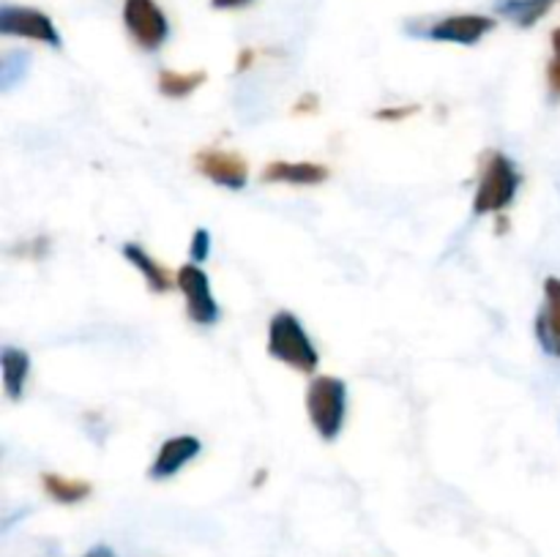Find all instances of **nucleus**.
I'll list each match as a JSON object with an SVG mask.
<instances>
[{
  "instance_id": "nucleus-1",
  "label": "nucleus",
  "mask_w": 560,
  "mask_h": 557,
  "mask_svg": "<svg viewBox=\"0 0 560 557\" xmlns=\"http://www.w3.org/2000/svg\"><path fill=\"white\" fill-rule=\"evenodd\" d=\"M268 353L277 360L288 364L295 371H310L317 369L320 364V355H317L315 344H312L310 333L304 331L299 317L293 311H279L271 317V325H268Z\"/></svg>"
},
{
  "instance_id": "nucleus-10",
  "label": "nucleus",
  "mask_w": 560,
  "mask_h": 557,
  "mask_svg": "<svg viewBox=\"0 0 560 557\" xmlns=\"http://www.w3.org/2000/svg\"><path fill=\"white\" fill-rule=\"evenodd\" d=\"M536 339L541 349L552 358H560V278L550 276L545 282V309L536 317Z\"/></svg>"
},
{
  "instance_id": "nucleus-6",
  "label": "nucleus",
  "mask_w": 560,
  "mask_h": 557,
  "mask_svg": "<svg viewBox=\"0 0 560 557\" xmlns=\"http://www.w3.org/2000/svg\"><path fill=\"white\" fill-rule=\"evenodd\" d=\"M0 33L49 44L55 49H60V44H63L55 22L44 11L27 9V5H3L0 9Z\"/></svg>"
},
{
  "instance_id": "nucleus-2",
  "label": "nucleus",
  "mask_w": 560,
  "mask_h": 557,
  "mask_svg": "<svg viewBox=\"0 0 560 557\" xmlns=\"http://www.w3.org/2000/svg\"><path fill=\"white\" fill-rule=\"evenodd\" d=\"M306 413L323 440H337L348 418V386L331 375L315 377L306 388Z\"/></svg>"
},
{
  "instance_id": "nucleus-19",
  "label": "nucleus",
  "mask_w": 560,
  "mask_h": 557,
  "mask_svg": "<svg viewBox=\"0 0 560 557\" xmlns=\"http://www.w3.org/2000/svg\"><path fill=\"white\" fill-rule=\"evenodd\" d=\"M413 112H419V107H416V104H410V107H386V109H381L375 118L377 120H405V118H410Z\"/></svg>"
},
{
  "instance_id": "nucleus-9",
  "label": "nucleus",
  "mask_w": 560,
  "mask_h": 557,
  "mask_svg": "<svg viewBox=\"0 0 560 557\" xmlns=\"http://www.w3.org/2000/svg\"><path fill=\"white\" fill-rule=\"evenodd\" d=\"M202 451V442L191 435H178V437H170L164 440V446L159 448L156 453V462L151 464V478L164 481V478H173L178 475L191 459L200 457Z\"/></svg>"
},
{
  "instance_id": "nucleus-17",
  "label": "nucleus",
  "mask_w": 560,
  "mask_h": 557,
  "mask_svg": "<svg viewBox=\"0 0 560 557\" xmlns=\"http://www.w3.org/2000/svg\"><path fill=\"white\" fill-rule=\"evenodd\" d=\"M547 82H550V91L560 96V27L552 31V60L547 66Z\"/></svg>"
},
{
  "instance_id": "nucleus-8",
  "label": "nucleus",
  "mask_w": 560,
  "mask_h": 557,
  "mask_svg": "<svg viewBox=\"0 0 560 557\" xmlns=\"http://www.w3.org/2000/svg\"><path fill=\"white\" fill-rule=\"evenodd\" d=\"M197 169L213 180L217 186H224L230 191H241L249 180V164L238 153L228 151H202L197 153Z\"/></svg>"
},
{
  "instance_id": "nucleus-21",
  "label": "nucleus",
  "mask_w": 560,
  "mask_h": 557,
  "mask_svg": "<svg viewBox=\"0 0 560 557\" xmlns=\"http://www.w3.org/2000/svg\"><path fill=\"white\" fill-rule=\"evenodd\" d=\"M82 557H115V552L109 546H93L91 552H85Z\"/></svg>"
},
{
  "instance_id": "nucleus-18",
  "label": "nucleus",
  "mask_w": 560,
  "mask_h": 557,
  "mask_svg": "<svg viewBox=\"0 0 560 557\" xmlns=\"http://www.w3.org/2000/svg\"><path fill=\"white\" fill-rule=\"evenodd\" d=\"M208 251H211V235H208V229H195V235H191V246H189V254L195 262H202L208 260Z\"/></svg>"
},
{
  "instance_id": "nucleus-4",
  "label": "nucleus",
  "mask_w": 560,
  "mask_h": 557,
  "mask_svg": "<svg viewBox=\"0 0 560 557\" xmlns=\"http://www.w3.org/2000/svg\"><path fill=\"white\" fill-rule=\"evenodd\" d=\"M175 284L184 293L186 311H189L191 322L197 325H213L219 320V304L211 293V282H208V273L202 271L197 262L178 268V276Z\"/></svg>"
},
{
  "instance_id": "nucleus-5",
  "label": "nucleus",
  "mask_w": 560,
  "mask_h": 557,
  "mask_svg": "<svg viewBox=\"0 0 560 557\" xmlns=\"http://www.w3.org/2000/svg\"><path fill=\"white\" fill-rule=\"evenodd\" d=\"M124 22L142 49H159L170 36V22L153 0H126Z\"/></svg>"
},
{
  "instance_id": "nucleus-12",
  "label": "nucleus",
  "mask_w": 560,
  "mask_h": 557,
  "mask_svg": "<svg viewBox=\"0 0 560 557\" xmlns=\"http://www.w3.org/2000/svg\"><path fill=\"white\" fill-rule=\"evenodd\" d=\"M0 371H3V388L5 396L11 402L22 399V391H25L27 375H31V355L20 347H3L0 349Z\"/></svg>"
},
{
  "instance_id": "nucleus-15",
  "label": "nucleus",
  "mask_w": 560,
  "mask_h": 557,
  "mask_svg": "<svg viewBox=\"0 0 560 557\" xmlns=\"http://www.w3.org/2000/svg\"><path fill=\"white\" fill-rule=\"evenodd\" d=\"M42 486L55 502H66V506L85 500V497L93 491V486L88 484V481L66 478V475H58V473H44Z\"/></svg>"
},
{
  "instance_id": "nucleus-7",
  "label": "nucleus",
  "mask_w": 560,
  "mask_h": 557,
  "mask_svg": "<svg viewBox=\"0 0 560 557\" xmlns=\"http://www.w3.org/2000/svg\"><path fill=\"white\" fill-rule=\"evenodd\" d=\"M490 31H495V20H492V16L454 14L427 27V36H430L432 42L465 44V47H474V44H479Z\"/></svg>"
},
{
  "instance_id": "nucleus-14",
  "label": "nucleus",
  "mask_w": 560,
  "mask_h": 557,
  "mask_svg": "<svg viewBox=\"0 0 560 557\" xmlns=\"http://www.w3.org/2000/svg\"><path fill=\"white\" fill-rule=\"evenodd\" d=\"M558 0H498V11H501L506 20H512L514 25L530 27L547 14V11L556 5Z\"/></svg>"
},
{
  "instance_id": "nucleus-13",
  "label": "nucleus",
  "mask_w": 560,
  "mask_h": 557,
  "mask_svg": "<svg viewBox=\"0 0 560 557\" xmlns=\"http://www.w3.org/2000/svg\"><path fill=\"white\" fill-rule=\"evenodd\" d=\"M124 257L142 273V278H145V284L153 293H167V289H173L175 278L140 244H124Z\"/></svg>"
},
{
  "instance_id": "nucleus-3",
  "label": "nucleus",
  "mask_w": 560,
  "mask_h": 557,
  "mask_svg": "<svg viewBox=\"0 0 560 557\" xmlns=\"http://www.w3.org/2000/svg\"><path fill=\"white\" fill-rule=\"evenodd\" d=\"M523 175H520L517 164L506 156V153L495 151L487 156L485 169H481L479 186L474 194V213H498L509 208L517 197Z\"/></svg>"
},
{
  "instance_id": "nucleus-11",
  "label": "nucleus",
  "mask_w": 560,
  "mask_h": 557,
  "mask_svg": "<svg viewBox=\"0 0 560 557\" xmlns=\"http://www.w3.org/2000/svg\"><path fill=\"white\" fill-rule=\"evenodd\" d=\"M328 178V167L317 162H271L262 169L266 183H293L317 186Z\"/></svg>"
},
{
  "instance_id": "nucleus-20",
  "label": "nucleus",
  "mask_w": 560,
  "mask_h": 557,
  "mask_svg": "<svg viewBox=\"0 0 560 557\" xmlns=\"http://www.w3.org/2000/svg\"><path fill=\"white\" fill-rule=\"evenodd\" d=\"M252 3V0H211L213 9H238V5Z\"/></svg>"
},
{
  "instance_id": "nucleus-16",
  "label": "nucleus",
  "mask_w": 560,
  "mask_h": 557,
  "mask_svg": "<svg viewBox=\"0 0 560 557\" xmlns=\"http://www.w3.org/2000/svg\"><path fill=\"white\" fill-rule=\"evenodd\" d=\"M206 71H170L164 69L159 74V91L164 93L167 98H184L189 93H195L197 87L206 82Z\"/></svg>"
}]
</instances>
